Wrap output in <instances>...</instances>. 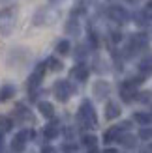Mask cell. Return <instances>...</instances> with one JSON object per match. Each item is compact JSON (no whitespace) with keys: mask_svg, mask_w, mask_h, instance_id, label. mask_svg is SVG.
<instances>
[{"mask_svg":"<svg viewBox=\"0 0 152 153\" xmlns=\"http://www.w3.org/2000/svg\"><path fill=\"white\" fill-rule=\"evenodd\" d=\"M66 86H68L66 82H58V84H56V95H58V99H60V101H66V99H68Z\"/></svg>","mask_w":152,"mask_h":153,"instance_id":"6da1fadb","label":"cell"},{"mask_svg":"<svg viewBox=\"0 0 152 153\" xmlns=\"http://www.w3.org/2000/svg\"><path fill=\"white\" fill-rule=\"evenodd\" d=\"M13 94H15L13 86H4V88H2V99H10Z\"/></svg>","mask_w":152,"mask_h":153,"instance_id":"7a4b0ae2","label":"cell"},{"mask_svg":"<svg viewBox=\"0 0 152 153\" xmlns=\"http://www.w3.org/2000/svg\"><path fill=\"white\" fill-rule=\"evenodd\" d=\"M40 110L45 114V116H51V114H53V106L49 103H40Z\"/></svg>","mask_w":152,"mask_h":153,"instance_id":"3957f363","label":"cell"},{"mask_svg":"<svg viewBox=\"0 0 152 153\" xmlns=\"http://www.w3.org/2000/svg\"><path fill=\"white\" fill-rule=\"evenodd\" d=\"M56 51L60 52V54H68V51H70V45H68V41H60Z\"/></svg>","mask_w":152,"mask_h":153,"instance_id":"277c9868","label":"cell"},{"mask_svg":"<svg viewBox=\"0 0 152 153\" xmlns=\"http://www.w3.org/2000/svg\"><path fill=\"white\" fill-rule=\"evenodd\" d=\"M113 114H115V116L118 114V106H115V105H109V106H107V116H109V118H113Z\"/></svg>","mask_w":152,"mask_h":153,"instance_id":"5b68a950","label":"cell"},{"mask_svg":"<svg viewBox=\"0 0 152 153\" xmlns=\"http://www.w3.org/2000/svg\"><path fill=\"white\" fill-rule=\"evenodd\" d=\"M51 67H53V69H55V71H60V69H62V64H60L58 62V60H51Z\"/></svg>","mask_w":152,"mask_h":153,"instance_id":"8992f818","label":"cell"},{"mask_svg":"<svg viewBox=\"0 0 152 153\" xmlns=\"http://www.w3.org/2000/svg\"><path fill=\"white\" fill-rule=\"evenodd\" d=\"M73 75H75V76H79V79H85V76H87V71H85V69H81V67H77V69L73 71Z\"/></svg>","mask_w":152,"mask_h":153,"instance_id":"52a82bcc","label":"cell"}]
</instances>
